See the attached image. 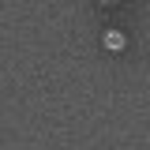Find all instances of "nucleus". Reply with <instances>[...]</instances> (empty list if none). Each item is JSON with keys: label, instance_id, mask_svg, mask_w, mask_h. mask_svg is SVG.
<instances>
[{"label": "nucleus", "instance_id": "nucleus-1", "mask_svg": "<svg viewBox=\"0 0 150 150\" xmlns=\"http://www.w3.org/2000/svg\"><path fill=\"white\" fill-rule=\"evenodd\" d=\"M101 41H105V49H112V53H120V49H124V34H120V30H109Z\"/></svg>", "mask_w": 150, "mask_h": 150}]
</instances>
